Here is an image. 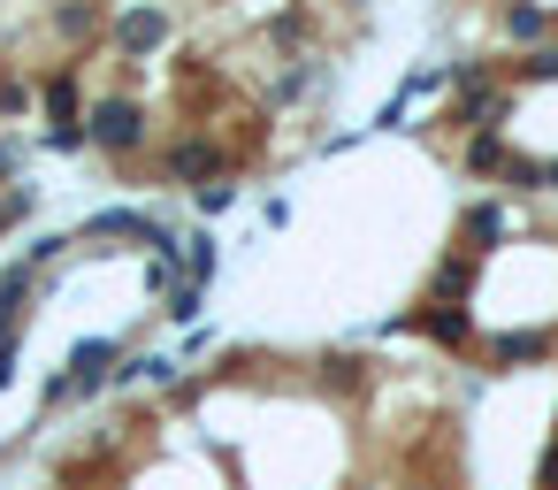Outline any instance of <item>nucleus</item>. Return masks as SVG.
<instances>
[{
	"label": "nucleus",
	"instance_id": "obj_9",
	"mask_svg": "<svg viewBox=\"0 0 558 490\" xmlns=\"http://www.w3.org/2000/svg\"><path fill=\"white\" fill-rule=\"evenodd\" d=\"M0 184H24V146L0 139Z\"/></svg>",
	"mask_w": 558,
	"mask_h": 490
},
{
	"label": "nucleus",
	"instance_id": "obj_2",
	"mask_svg": "<svg viewBox=\"0 0 558 490\" xmlns=\"http://www.w3.org/2000/svg\"><path fill=\"white\" fill-rule=\"evenodd\" d=\"M116 47H123V62L161 55V47H169V9H131V16H116Z\"/></svg>",
	"mask_w": 558,
	"mask_h": 490
},
{
	"label": "nucleus",
	"instance_id": "obj_3",
	"mask_svg": "<svg viewBox=\"0 0 558 490\" xmlns=\"http://www.w3.org/2000/svg\"><path fill=\"white\" fill-rule=\"evenodd\" d=\"M161 169H169L177 184H222V146H215V139H177V146L161 154Z\"/></svg>",
	"mask_w": 558,
	"mask_h": 490
},
{
	"label": "nucleus",
	"instance_id": "obj_8",
	"mask_svg": "<svg viewBox=\"0 0 558 490\" xmlns=\"http://www.w3.org/2000/svg\"><path fill=\"white\" fill-rule=\"evenodd\" d=\"M199 299H207L199 284H177V291H169V314H177V322H192V314H199Z\"/></svg>",
	"mask_w": 558,
	"mask_h": 490
},
{
	"label": "nucleus",
	"instance_id": "obj_7",
	"mask_svg": "<svg viewBox=\"0 0 558 490\" xmlns=\"http://www.w3.org/2000/svg\"><path fill=\"white\" fill-rule=\"evenodd\" d=\"M32 108H39V93L24 77H0V116H32Z\"/></svg>",
	"mask_w": 558,
	"mask_h": 490
},
{
	"label": "nucleus",
	"instance_id": "obj_4",
	"mask_svg": "<svg viewBox=\"0 0 558 490\" xmlns=\"http://www.w3.org/2000/svg\"><path fill=\"white\" fill-rule=\"evenodd\" d=\"M550 32V9H535V0H512L505 9V39H543Z\"/></svg>",
	"mask_w": 558,
	"mask_h": 490
},
{
	"label": "nucleus",
	"instance_id": "obj_5",
	"mask_svg": "<svg viewBox=\"0 0 558 490\" xmlns=\"http://www.w3.org/2000/svg\"><path fill=\"white\" fill-rule=\"evenodd\" d=\"M184 246H192V253H184V268H192L184 284H199V291H207V276H215V238H207V230H192Z\"/></svg>",
	"mask_w": 558,
	"mask_h": 490
},
{
	"label": "nucleus",
	"instance_id": "obj_6",
	"mask_svg": "<svg viewBox=\"0 0 558 490\" xmlns=\"http://www.w3.org/2000/svg\"><path fill=\"white\" fill-rule=\"evenodd\" d=\"M93 24H100V16H93V0H70V9L54 16V32H62V39H93Z\"/></svg>",
	"mask_w": 558,
	"mask_h": 490
},
{
	"label": "nucleus",
	"instance_id": "obj_1",
	"mask_svg": "<svg viewBox=\"0 0 558 490\" xmlns=\"http://www.w3.org/2000/svg\"><path fill=\"white\" fill-rule=\"evenodd\" d=\"M138 139H146V123H138L131 100H100V108H85V146L123 154V146H138Z\"/></svg>",
	"mask_w": 558,
	"mask_h": 490
},
{
	"label": "nucleus",
	"instance_id": "obj_10",
	"mask_svg": "<svg viewBox=\"0 0 558 490\" xmlns=\"http://www.w3.org/2000/svg\"><path fill=\"white\" fill-rule=\"evenodd\" d=\"M230 200H238V184H199V207H207V215H222Z\"/></svg>",
	"mask_w": 558,
	"mask_h": 490
}]
</instances>
